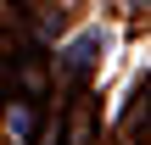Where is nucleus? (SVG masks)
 I'll list each match as a JSON object with an SVG mask.
<instances>
[{
  "mask_svg": "<svg viewBox=\"0 0 151 145\" xmlns=\"http://www.w3.org/2000/svg\"><path fill=\"white\" fill-rule=\"evenodd\" d=\"M101 45H106V34H101V28L78 34V39H73V45L62 50V73H67V78H84V73L95 67V50H101Z\"/></svg>",
  "mask_w": 151,
  "mask_h": 145,
  "instance_id": "f257e3e1",
  "label": "nucleus"
},
{
  "mask_svg": "<svg viewBox=\"0 0 151 145\" xmlns=\"http://www.w3.org/2000/svg\"><path fill=\"white\" fill-rule=\"evenodd\" d=\"M11 134H17V140H28V134H34V106H28V101H17V106H11Z\"/></svg>",
  "mask_w": 151,
  "mask_h": 145,
  "instance_id": "f03ea898",
  "label": "nucleus"
},
{
  "mask_svg": "<svg viewBox=\"0 0 151 145\" xmlns=\"http://www.w3.org/2000/svg\"><path fill=\"white\" fill-rule=\"evenodd\" d=\"M134 6H151V0H134Z\"/></svg>",
  "mask_w": 151,
  "mask_h": 145,
  "instance_id": "7ed1b4c3",
  "label": "nucleus"
}]
</instances>
